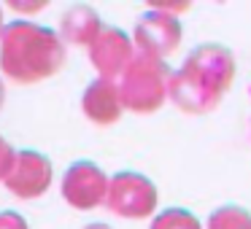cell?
<instances>
[{
    "instance_id": "obj_9",
    "label": "cell",
    "mask_w": 251,
    "mask_h": 229,
    "mask_svg": "<svg viewBox=\"0 0 251 229\" xmlns=\"http://www.w3.org/2000/svg\"><path fill=\"white\" fill-rule=\"evenodd\" d=\"M81 108L87 114V119H92L95 124H114L122 116V97L119 87L111 78H95L87 89H84Z\"/></svg>"
},
{
    "instance_id": "obj_5",
    "label": "cell",
    "mask_w": 251,
    "mask_h": 229,
    "mask_svg": "<svg viewBox=\"0 0 251 229\" xmlns=\"http://www.w3.org/2000/svg\"><path fill=\"white\" fill-rule=\"evenodd\" d=\"M105 194H108V178L105 173L92 162H76L65 170L62 178V197L68 205L76 210H92V207L103 205Z\"/></svg>"
},
{
    "instance_id": "obj_7",
    "label": "cell",
    "mask_w": 251,
    "mask_h": 229,
    "mask_svg": "<svg viewBox=\"0 0 251 229\" xmlns=\"http://www.w3.org/2000/svg\"><path fill=\"white\" fill-rule=\"evenodd\" d=\"M132 57H135V46H132L130 35L122 33L119 27H103L89 46V60H92L95 70L100 73V78H111V81L125 73Z\"/></svg>"
},
{
    "instance_id": "obj_16",
    "label": "cell",
    "mask_w": 251,
    "mask_h": 229,
    "mask_svg": "<svg viewBox=\"0 0 251 229\" xmlns=\"http://www.w3.org/2000/svg\"><path fill=\"white\" fill-rule=\"evenodd\" d=\"M3 97H6V87H3V81H0V105H3Z\"/></svg>"
},
{
    "instance_id": "obj_2",
    "label": "cell",
    "mask_w": 251,
    "mask_h": 229,
    "mask_svg": "<svg viewBox=\"0 0 251 229\" xmlns=\"http://www.w3.org/2000/svg\"><path fill=\"white\" fill-rule=\"evenodd\" d=\"M65 65L60 35L33 22H14L0 33V70L17 84H35Z\"/></svg>"
},
{
    "instance_id": "obj_14",
    "label": "cell",
    "mask_w": 251,
    "mask_h": 229,
    "mask_svg": "<svg viewBox=\"0 0 251 229\" xmlns=\"http://www.w3.org/2000/svg\"><path fill=\"white\" fill-rule=\"evenodd\" d=\"M0 229H27V221L14 210H3L0 213Z\"/></svg>"
},
{
    "instance_id": "obj_13",
    "label": "cell",
    "mask_w": 251,
    "mask_h": 229,
    "mask_svg": "<svg viewBox=\"0 0 251 229\" xmlns=\"http://www.w3.org/2000/svg\"><path fill=\"white\" fill-rule=\"evenodd\" d=\"M14 159H17V151L8 146V140H3V137H0V181H6V175L11 173Z\"/></svg>"
},
{
    "instance_id": "obj_1",
    "label": "cell",
    "mask_w": 251,
    "mask_h": 229,
    "mask_svg": "<svg viewBox=\"0 0 251 229\" xmlns=\"http://www.w3.org/2000/svg\"><path fill=\"white\" fill-rule=\"evenodd\" d=\"M232 76L235 60L229 49L219 44H202L168 78V97L186 114H208L222 103Z\"/></svg>"
},
{
    "instance_id": "obj_8",
    "label": "cell",
    "mask_w": 251,
    "mask_h": 229,
    "mask_svg": "<svg viewBox=\"0 0 251 229\" xmlns=\"http://www.w3.org/2000/svg\"><path fill=\"white\" fill-rule=\"evenodd\" d=\"M51 183V162L38 151H19L11 173L6 175V186L11 194L22 200L41 197Z\"/></svg>"
},
{
    "instance_id": "obj_11",
    "label": "cell",
    "mask_w": 251,
    "mask_h": 229,
    "mask_svg": "<svg viewBox=\"0 0 251 229\" xmlns=\"http://www.w3.org/2000/svg\"><path fill=\"white\" fill-rule=\"evenodd\" d=\"M208 229H251V213L238 205H224L211 213Z\"/></svg>"
},
{
    "instance_id": "obj_15",
    "label": "cell",
    "mask_w": 251,
    "mask_h": 229,
    "mask_svg": "<svg viewBox=\"0 0 251 229\" xmlns=\"http://www.w3.org/2000/svg\"><path fill=\"white\" fill-rule=\"evenodd\" d=\"M84 229H111V227H105V224H89V227H84Z\"/></svg>"
},
{
    "instance_id": "obj_10",
    "label": "cell",
    "mask_w": 251,
    "mask_h": 229,
    "mask_svg": "<svg viewBox=\"0 0 251 229\" xmlns=\"http://www.w3.org/2000/svg\"><path fill=\"white\" fill-rule=\"evenodd\" d=\"M60 30H62V38L73 46H92V41L100 35L103 30V22L100 17L92 11L89 6H73L65 11L60 22Z\"/></svg>"
},
{
    "instance_id": "obj_17",
    "label": "cell",
    "mask_w": 251,
    "mask_h": 229,
    "mask_svg": "<svg viewBox=\"0 0 251 229\" xmlns=\"http://www.w3.org/2000/svg\"><path fill=\"white\" fill-rule=\"evenodd\" d=\"M0 24H3V11H0Z\"/></svg>"
},
{
    "instance_id": "obj_6",
    "label": "cell",
    "mask_w": 251,
    "mask_h": 229,
    "mask_svg": "<svg viewBox=\"0 0 251 229\" xmlns=\"http://www.w3.org/2000/svg\"><path fill=\"white\" fill-rule=\"evenodd\" d=\"M181 44V24L168 11H149L135 24V44L141 54L162 60L165 54L176 51Z\"/></svg>"
},
{
    "instance_id": "obj_4",
    "label": "cell",
    "mask_w": 251,
    "mask_h": 229,
    "mask_svg": "<svg viewBox=\"0 0 251 229\" xmlns=\"http://www.w3.org/2000/svg\"><path fill=\"white\" fill-rule=\"evenodd\" d=\"M103 205L122 218H146L157 207V189L141 173H116Z\"/></svg>"
},
{
    "instance_id": "obj_12",
    "label": "cell",
    "mask_w": 251,
    "mask_h": 229,
    "mask_svg": "<svg viewBox=\"0 0 251 229\" xmlns=\"http://www.w3.org/2000/svg\"><path fill=\"white\" fill-rule=\"evenodd\" d=\"M151 229H200V224L184 207H170V210H162L154 218Z\"/></svg>"
},
{
    "instance_id": "obj_3",
    "label": "cell",
    "mask_w": 251,
    "mask_h": 229,
    "mask_svg": "<svg viewBox=\"0 0 251 229\" xmlns=\"http://www.w3.org/2000/svg\"><path fill=\"white\" fill-rule=\"evenodd\" d=\"M168 78L170 70L162 60H154L146 54H135L132 62L119 76V97L122 108H130L135 114H151L168 97Z\"/></svg>"
}]
</instances>
